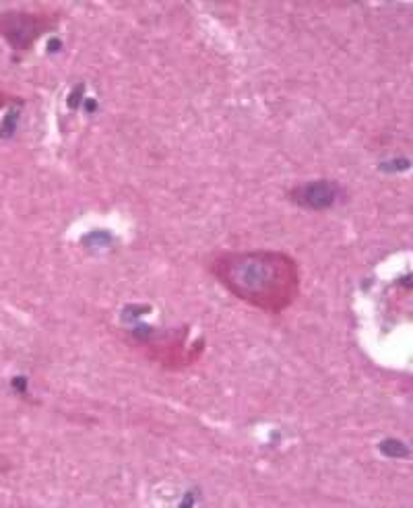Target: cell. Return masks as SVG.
Masks as SVG:
<instances>
[{
  "label": "cell",
  "instance_id": "6da1fadb",
  "mask_svg": "<svg viewBox=\"0 0 413 508\" xmlns=\"http://www.w3.org/2000/svg\"><path fill=\"white\" fill-rule=\"evenodd\" d=\"M209 271L234 298L269 314L285 312L300 296V265L281 250L221 253L209 260Z\"/></svg>",
  "mask_w": 413,
  "mask_h": 508
},
{
  "label": "cell",
  "instance_id": "7a4b0ae2",
  "mask_svg": "<svg viewBox=\"0 0 413 508\" xmlns=\"http://www.w3.org/2000/svg\"><path fill=\"white\" fill-rule=\"evenodd\" d=\"M58 21V13L48 8H11L0 13V35L15 52H28L44 33L56 29Z\"/></svg>",
  "mask_w": 413,
  "mask_h": 508
},
{
  "label": "cell",
  "instance_id": "3957f363",
  "mask_svg": "<svg viewBox=\"0 0 413 508\" xmlns=\"http://www.w3.org/2000/svg\"><path fill=\"white\" fill-rule=\"evenodd\" d=\"M339 197H341V188L330 180L306 182V184L296 186L294 190H289L292 202L306 207V209H314V211L330 209Z\"/></svg>",
  "mask_w": 413,
  "mask_h": 508
},
{
  "label": "cell",
  "instance_id": "277c9868",
  "mask_svg": "<svg viewBox=\"0 0 413 508\" xmlns=\"http://www.w3.org/2000/svg\"><path fill=\"white\" fill-rule=\"evenodd\" d=\"M8 102H11V97H8V93H4V91L0 89V110H2V108H4V106L8 104Z\"/></svg>",
  "mask_w": 413,
  "mask_h": 508
}]
</instances>
